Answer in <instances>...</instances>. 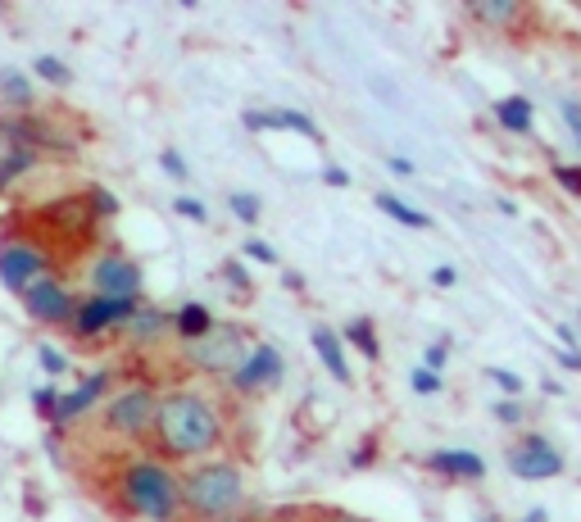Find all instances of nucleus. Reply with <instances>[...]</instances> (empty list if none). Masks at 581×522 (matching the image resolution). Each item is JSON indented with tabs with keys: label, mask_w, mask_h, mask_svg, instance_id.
I'll return each instance as SVG.
<instances>
[{
	"label": "nucleus",
	"mask_w": 581,
	"mask_h": 522,
	"mask_svg": "<svg viewBox=\"0 0 581 522\" xmlns=\"http://www.w3.org/2000/svg\"><path fill=\"white\" fill-rule=\"evenodd\" d=\"M146 441L150 454L164 463H200L223 450L227 418L214 395L200 386H168V391H159V409Z\"/></svg>",
	"instance_id": "1"
},
{
	"label": "nucleus",
	"mask_w": 581,
	"mask_h": 522,
	"mask_svg": "<svg viewBox=\"0 0 581 522\" xmlns=\"http://www.w3.org/2000/svg\"><path fill=\"white\" fill-rule=\"evenodd\" d=\"M114 504L119 513L141 522H182V473L173 463L155 459V454H137L119 468V482H114Z\"/></svg>",
	"instance_id": "2"
},
{
	"label": "nucleus",
	"mask_w": 581,
	"mask_h": 522,
	"mask_svg": "<svg viewBox=\"0 0 581 522\" xmlns=\"http://www.w3.org/2000/svg\"><path fill=\"white\" fill-rule=\"evenodd\" d=\"M246 504V468L237 459H200L182 473V509L196 522H227Z\"/></svg>",
	"instance_id": "3"
},
{
	"label": "nucleus",
	"mask_w": 581,
	"mask_h": 522,
	"mask_svg": "<svg viewBox=\"0 0 581 522\" xmlns=\"http://www.w3.org/2000/svg\"><path fill=\"white\" fill-rule=\"evenodd\" d=\"M155 409H159V386L137 377V382L109 391V400L100 404V427L109 436H123V441H146Z\"/></svg>",
	"instance_id": "4"
},
{
	"label": "nucleus",
	"mask_w": 581,
	"mask_h": 522,
	"mask_svg": "<svg viewBox=\"0 0 581 522\" xmlns=\"http://www.w3.org/2000/svg\"><path fill=\"white\" fill-rule=\"evenodd\" d=\"M250 355V332L241 323H218L205 341L187 345V368L200 377H232Z\"/></svg>",
	"instance_id": "5"
},
{
	"label": "nucleus",
	"mask_w": 581,
	"mask_h": 522,
	"mask_svg": "<svg viewBox=\"0 0 581 522\" xmlns=\"http://www.w3.org/2000/svg\"><path fill=\"white\" fill-rule=\"evenodd\" d=\"M87 286L91 296H105V300H141L146 296V268L132 255H123V250H105V255H96L87 264Z\"/></svg>",
	"instance_id": "6"
},
{
	"label": "nucleus",
	"mask_w": 581,
	"mask_h": 522,
	"mask_svg": "<svg viewBox=\"0 0 581 522\" xmlns=\"http://www.w3.org/2000/svg\"><path fill=\"white\" fill-rule=\"evenodd\" d=\"M141 300H105V296H82L78 300V314L69 323V336L82 345H96L105 336H123V327L132 323Z\"/></svg>",
	"instance_id": "7"
},
{
	"label": "nucleus",
	"mask_w": 581,
	"mask_h": 522,
	"mask_svg": "<svg viewBox=\"0 0 581 522\" xmlns=\"http://www.w3.org/2000/svg\"><path fill=\"white\" fill-rule=\"evenodd\" d=\"M23 314L32 318V323H41V327H60V332H69V323H73V314H78V291H73L64 277H55V273H46L41 282H32L28 291H23Z\"/></svg>",
	"instance_id": "8"
},
{
	"label": "nucleus",
	"mask_w": 581,
	"mask_h": 522,
	"mask_svg": "<svg viewBox=\"0 0 581 522\" xmlns=\"http://www.w3.org/2000/svg\"><path fill=\"white\" fill-rule=\"evenodd\" d=\"M0 141H5V150H28V155H64L73 159V141L60 137V128L50 119H37V114H5L0 119Z\"/></svg>",
	"instance_id": "9"
},
{
	"label": "nucleus",
	"mask_w": 581,
	"mask_h": 522,
	"mask_svg": "<svg viewBox=\"0 0 581 522\" xmlns=\"http://www.w3.org/2000/svg\"><path fill=\"white\" fill-rule=\"evenodd\" d=\"M50 273V250L32 237H5L0 241V286L23 296L32 282Z\"/></svg>",
	"instance_id": "10"
},
{
	"label": "nucleus",
	"mask_w": 581,
	"mask_h": 522,
	"mask_svg": "<svg viewBox=\"0 0 581 522\" xmlns=\"http://www.w3.org/2000/svg\"><path fill=\"white\" fill-rule=\"evenodd\" d=\"M504 459H509V473L518 482H554V477H563V450L545 432L518 436Z\"/></svg>",
	"instance_id": "11"
},
{
	"label": "nucleus",
	"mask_w": 581,
	"mask_h": 522,
	"mask_svg": "<svg viewBox=\"0 0 581 522\" xmlns=\"http://www.w3.org/2000/svg\"><path fill=\"white\" fill-rule=\"evenodd\" d=\"M109 391H114V368H96L91 377H82L73 391L60 395V404H55V414H50V427L55 432H64V427H73L78 418H87L91 409H100V404L109 400Z\"/></svg>",
	"instance_id": "12"
},
{
	"label": "nucleus",
	"mask_w": 581,
	"mask_h": 522,
	"mask_svg": "<svg viewBox=\"0 0 581 522\" xmlns=\"http://www.w3.org/2000/svg\"><path fill=\"white\" fill-rule=\"evenodd\" d=\"M286 377V355L277 350V345H250L246 364L237 368V373L227 377V386L237 395H259V391H273V386H282Z\"/></svg>",
	"instance_id": "13"
},
{
	"label": "nucleus",
	"mask_w": 581,
	"mask_h": 522,
	"mask_svg": "<svg viewBox=\"0 0 581 522\" xmlns=\"http://www.w3.org/2000/svg\"><path fill=\"white\" fill-rule=\"evenodd\" d=\"M241 123H246V132H296V137L314 141V146H327L323 128L309 119L305 109H246Z\"/></svg>",
	"instance_id": "14"
},
{
	"label": "nucleus",
	"mask_w": 581,
	"mask_h": 522,
	"mask_svg": "<svg viewBox=\"0 0 581 522\" xmlns=\"http://www.w3.org/2000/svg\"><path fill=\"white\" fill-rule=\"evenodd\" d=\"M168 336H173V314L159 309V305H150V300H141L137 314H132V323L123 327L128 350H155V345H164Z\"/></svg>",
	"instance_id": "15"
},
{
	"label": "nucleus",
	"mask_w": 581,
	"mask_h": 522,
	"mask_svg": "<svg viewBox=\"0 0 581 522\" xmlns=\"http://www.w3.org/2000/svg\"><path fill=\"white\" fill-rule=\"evenodd\" d=\"M427 473H436L441 482H463V486H477L486 477V459L473 450H432L423 459Z\"/></svg>",
	"instance_id": "16"
},
{
	"label": "nucleus",
	"mask_w": 581,
	"mask_h": 522,
	"mask_svg": "<svg viewBox=\"0 0 581 522\" xmlns=\"http://www.w3.org/2000/svg\"><path fill=\"white\" fill-rule=\"evenodd\" d=\"M46 214H50L46 223L55 227V232H64V237H73V241H82V237L96 232V214H91L87 196H60Z\"/></svg>",
	"instance_id": "17"
},
{
	"label": "nucleus",
	"mask_w": 581,
	"mask_h": 522,
	"mask_svg": "<svg viewBox=\"0 0 581 522\" xmlns=\"http://www.w3.org/2000/svg\"><path fill=\"white\" fill-rule=\"evenodd\" d=\"M463 14L486 32H509L527 19V5H522V0H468Z\"/></svg>",
	"instance_id": "18"
},
{
	"label": "nucleus",
	"mask_w": 581,
	"mask_h": 522,
	"mask_svg": "<svg viewBox=\"0 0 581 522\" xmlns=\"http://www.w3.org/2000/svg\"><path fill=\"white\" fill-rule=\"evenodd\" d=\"M214 327H218V318H214V309H209L205 300H187V305L173 309V341H182V345L205 341Z\"/></svg>",
	"instance_id": "19"
},
{
	"label": "nucleus",
	"mask_w": 581,
	"mask_h": 522,
	"mask_svg": "<svg viewBox=\"0 0 581 522\" xmlns=\"http://www.w3.org/2000/svg\"><path fill=\"white\" fill-rule=\"evenodd\" d=\"M309 345H314L318 364L327 368V377H336L341 386H355V373H350V364H345V345L332 327H314V332H309Z\"/></svg>",
	"instance_id": "20"
},
{
	"label": "nucleus",
	"mask_w": 581,
	"mask_h": 522,
	"mask_svg": "<svg viewBox=\"0 0 581 522\" xmlns=\"http://www.w3.org/2000/svg\"><path fill=\"white\" fill-rule=\"evenodd\" d=\"M491 119L500 123L504 132H513V137H532L536 132V105L527 96H500L491 105Z\"/></svg>",
	"instance_id": "21"
},
{
	"label": "nucleus",
	"mask_w": 581,
	"mask_h": 522,
	"mask_svg": "<svg viewBox=\"0 0 581 522\" xmlns=\"http://www.w3.org/2000/svg\"><path fill=\"white\" fill-rule=\"evenodd\" d=\"M336 336H341V345H355L368 364H382V332H377L373 318H350Z\"/></svg>",
	"instance_id": "22"
},
{
	"label": "nucleus",
	"mask_w": 581,
	"mask_h": 522,
	"mask_svg": "<svg viewBox=\"0 0 581 522\" xmlns=\"http://www.w3.org/2000/svg\"><path fill=\"white\" fill-rule=\"evenodd\" d=\"M0 100L10 105V114H28V109L37 105L32 73H23V69H0Z\"/></svg>",
	"instance_id": "23"
},
{
	"label": "nucleus",
	"mask_w": 581,
	"mask_h": 522,
	"mask_svg": "<svg viewBox=\"0 0 581 522\" xmlns=\"http://www.w3.org/2000/svg\"><path fill=\"white\" fill-rule=\"evenodd\" d=\"M377 209H382V214H391L400 227H414V232H432V214H423L418 205L400 200L395 191H377Z\"/></svg>",
	"instance_id": "24"
},
{
	"label": "nucleus",
	"mask_w": 581,
	"mask_h": 522,
	"mask_svg": "<svg viewBox=\"0 0 581 522\" xmlns=\"http://www.w3.org/2000/svg\"><path fill=\"white\" fill-rule=\"evenodd\" d=\"M37 164H41V159L28 155V150H0V196H5V191H10L23 173H32Z\"/></svg>",
	"instance_id": "25"
},
{
	"label": "nucleus",
	"mask_w": 581,
	"mask_h": 522,
	"mask_svg": "<svg viewBox=\"0 0 581 522\" xmlns=\"http://www.w3.org/2000/svg\"><path fill=\"white\" fill-rule=\"evenodd\" d=\"M218 277L227 282V296H237V300H250V296H255V282H250L246 264H241L237 255H227L223 264H218Z\"/></svg>",
	"instance_id": "26"
},
{
	"label": "nucleus",
	"mask_w": 581,
	"mask_h": 522,
	"mask_svg": "<svg viewBox=\"0 0 581 522\" xmlns=\"http://www.w3.org/2000/svg\"><path fill=\"white\" fill-rule=\"evenodd\" d=\"M82 196H87V205H91V214H96V223H109V218H119V214H123V200L114 196V191H109L105 182H91V187L82 191Z\"/></svg>",
	"instance_id": "27"
},
{
	"label": "nucleus",
	"mask_w": 581,
	"mask_h": 522,
	"mask_svg": "<svg viewBox=\"0 0 581 522\" xmlns=\"http://www.w3.org/2000/svg\"><path fill=\"white\" fill-rule=\"evenodd\" d=\"M32 73H37L41 82H50V87H73V69L69 64L60 60V55H37V60H32Z\"/></svg>",
	"instance_id": "28"
},
{
	"label": "nucleus",
	"mask_w": 581,
	"mask_h": 522,
	"mask_svg": "<svg viewBox=\"0 0 581 522\" xmlns=\"http://www.w3.org/2000/svg\"><path fill=\"white\" fill-rule=\"evenodd\" d=\"M227 209H232V218L246 227H255L259 218H264V200H259L255 191H232V196H227Z\"/></svg>",
	"instance_id": "29"
},
{
	"label": "nucleus",
	"mask_w": 581,
	"mask_h": 522,
	"mask_svg": "<svg viewBox=\"0 0 581 522\" xmlns=\"http://www.w3.org/2000/svg\"><path fill=\"white\" fill-rule=\"evenodd\" d=\"M37 364H41V373H46L50 382L69 373V355H64V350H55L50 341H41V345H37Z\"/></svg>",
	"instance_id": "30"
},
{
	"label": "nucleus",
	"mask_w": 581,
	"mask_h": 522,
	"mask_svg": "<svg viewBox=\"0 0 581 522\" xmlns=\"http://www.w3.org/2000/svg\"><path fill=\"white\" fill-rule=\"evenodd\" d=\"M491 418L500 427H522L527 423V400H491Z\"/></svg>",
	"instance_id": "31"
},
{
	"label": "nucleus",
	"mask_w": 581,
	"mask_h": 522,
	"mask_svg": "<svg viewBox=\"0 0 581 522\" xmlns=\"http://www.w3.org/2000/svg\"><path fill=\"white\" fill-rule=\"evenodd\" d=\"M486 382H495L504 391V400H518L522 391H527V382H522L518 373H513V368H500V364H491L486 368Z\"/></svg>",
	"instance_id": "32"
},
{
	"label": "nucleus",
	"mask_w": 581,
	"mask_h": 522,
	"mask_svg": "<svg viewBox=\"0 0 581 522\" xmlns=\"http://www.w3.org/2000/svg\"><path fill=\"white\" fill-rule=\"evenodd\" d=\"M60 395H64V391H60V386H55V382L37 386V391H32V409H37V414L50 423V414H55V404H60Z\"/></svg>",
	"instance_id": "33"
},
{
	"label": "nucleus",
	"mask_w": 581,
	"mask_h": 522,
	"mask_svg": "<svg viewBox=\"0 0 581 522\" xmlns=\"http://www.w3.org/2000/svg\"><path fill=\"white\" fill-rule=\"evenodd\" d=\"M550 178L559 182V187L568 191V196L581 200V164H554V168H550Z\"/></svg>",
	"instance_id": "34"
},
{
	"label": "nucleus",
	"mask_w": 581,
	"mask_h": 522,
	"mask_svg": "<svg viewBox=\"0 0 581 522\" xmlns=\"http://www.w3.org/2000/svg\"><path fill=\"white\" fill-rule=\"evenodd\" d=\"M559 119H563V128L572 132V141L581 146V100L563 96V100H559Z\"/></svg>",
	"instance_id": "35"
},
{
	"label": "nucleus",
	"mask_w": 581,
	"mask_h": 522,
	"mask_svg": "<svg viewBox=\"0 0 581 522\" xmlns=\"http://www.w3.org/2000/svg\"><path fill=\"white\" fill-rule=\"evenodd\" d=\"M173 214L191 218V223H209V205H205V200H196V196H178V200H173Z\"/></svg>",
	"instance_id": "36"
},
{
	"label": "nucleus",
	"mask_w": 581,
	"mask_h": 522,
	"mask_svg": "<svg viewBox=\"0 0 581 522\" xmlns=\"http://www.w3.org/2000/svg\"><path fill=\"white\" fill-rule=\"evenodd\" d=\"M409 386H414L418 395H436L445 382H441V373H432V368H423V364H418L414 373H409Z\"/></svg>",
	"instance_id": "37"
},
{
	"label": "nucleus",
	"mask_w": 581,
	"mask_h": 522,
	"mask_svg": "<svg viewBox=\"0 0 581 522\" xmlns=\"http://www.w3.org/2000/svg\"><path fill=\"white\" fill-rule=\"evenodd\" d=\"M450 364V336H441V341H432L423 350V368H432V373H441V368Z\"/></svg>",
	"instance_id": "38"
},
{
	"label": "nucleus",
	"mask_w": 581,
	"mask_h": 522,
	"mask_svg": "<svg viewBox=\"0 0 581 522\" xmlns=\"http://www.w3.org/2000/svg\"><path fill=\"white\" fill-rule=\"evenodd\" d=\"M373 463H377V436H364V445L350 454V473H364V468H373Z\"/></svg>",
	"instance_id": "39"
},
{
	"label": "nucleus",
	"mask_w": 581,
	"mask_h": 522,
	"mask_svg": "<svg viewBox=\"0 0 581 522\" xmlns=\"http://www.w3.org/2000/svg\"><path fill=\"white\" fill-rule=\"evenodd\" d=\"M159 168H164L168 178L187 182V159H182V155H178V150H173V146H164V150H159Z\"/></svg>",
	"instance_id": "40"
},
{
	"label": "nucleus",
	"mask_w": 581,
	"mask_h": 522,
	"mask_svg": "<svg viewBox=\"0 0 581 522\" xmlns=\"http://www.w3.org/2000/svg\"><path fill=\"white\" fill-rule=\"evenodd\" d=\"M241 255L255 259V264H277V250L268 246V241H259V237H250L246 246H241Z\"/></svg>",
	"instance_id": "41"
},
{
	"label": "nucleus",
	"mask_w": 581,
	"mask_h": 522,
	"mask_svg": "<svg viewBox=\"0 0 581 522\" xmlns=\"http://www.w3.org/2000/svg\"><path fill=\"white\" fill-rule=\"evenodd\" d=\"M323 182H327V187H350V173H345L341 164H327L323 168Z\"/></svg>",
	"instance_id": "42"
},
{
	"label": "nucleus",
	"mask_w": 581,
	"mask_h": 522,
	"mask_svg": "<svg viewBox=\"0 0 581 522\" xmlns=\"http://www.w3.org/2000/svg\"><path fill=\"white\" fill-rule=\"evenodd\" d=\"M454 282H459L454 264H436V268H432V286H454Z\"/></svg>",
	"instance_id": "43"
},
{
	"label": "nucleus",
	"mask_w": 581,
	"mask_h": 522,
	"mask_svg": "<svg viewBox=\"0 0 581 522\" xmlns=\"http://www.w3.org/2000/svg\"><path fill=\"white\" fill-rule=\"evenodd\" d=\"M554 341H559V350H577V332H572L568 323L554 327Z\"/></svg>",
	"instance_id": "44"
},
{
	"label": "nucleus",
	"mask_w": 581,
	"mask_h": 522,
	"mask_svg": "<svg viewBox=\"0 0 581 522\" xmlns=\"http://www.w3.org/2000/svg\"><path fill=\"white\" fill-rule=\"evenodd\" d=\"M386 164H391V173H400V178H414V159L391 155V159H386Z\"/></svg>",
	"instance_id": "45"
},
{
	"label": "nucleus",
	"mask_w": 581,
	"mask_h": 522,
	"mask_svg": "<svg viewBox=\"0 0 581 522\" xmlns=\"http://www.w3.org/2000/svg\"><path fill=\"white\" fill-rule=\"evenodd\" d=\"M559 364L568 368V373H581V350H559Z\"/></svg>",
	"instance_id": "46"
},
{
	"label": "nucleus",
	"mask_w": 581,
	"mask_h": 522,
	"mask_svg": "<svg viewBox=\"0 0 581 522\" xmlns=\"http://www.w3.org/2000/svg\"><path fill=\"white\" fill-rule=\"evenodd\" d=\"M282 286H286V291H300V286H305V277H300V273H282Z\"/></svg>",
	"instance_id": "47"
},
{
	"label": "nucleus",
	"mask_w": 581,
	"mask_h": 522,
	"mask_svg": "<svg viewBox=\"0 0 581 522\" xmlns=\"http://www.w3.org/2000/svg\"><path fill=\"white\" fill-rule=\"evenodd\" d=\"M522 522H550V513H545V509H532V513H527V518H522Z\"/></svg>",
	"instance_id": "48"
},
{
	"label": "nucleus",
	"mask_w": 581,
	"mask_h": 522,
	"mask_svg": "<svg viewBox=\"0 0 581 522\" xmlns=\"http://www.w3.org/2000/svg\"><path fill=\"white\" fill-rule=\"evenodd\" d=\"M482 522H495V518H482Z\"/></svg>",
	"instance_id": "49"
}]
</instances>
